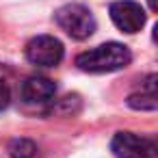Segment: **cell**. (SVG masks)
I'll return each mask as SVG.
<instances>
[{
  "label": "cell",
  "mask_w": 158,
  "mask_h": 158,
  "mask_svg": "<svg viewBox=\"0 0 158 158\" xmlns=\"http://www.w3.org/2000/svg\"><path fill=\"white\" fill-rule=\"evenodd\" d=\"M132 54L123 44L110 41V44H102L93 50H87L82 54H78L76 65L82 72L89 74H106V72H117L123 69L130 63Z\"/></svg>",
  "instance_id": "cell-1"
},
{
  "label": "cell",
  "mask_w": 158,
  "mask_h": 158,
  "mask_svg": "<svg viewBox=\"0 0 158 158\" xmlns=\"http://www.w3.org/2000/svg\"><path fill=\"white\" fill-rule=\"evenodd\" d=\"M54 18H56V24L69 37H74V39H87L95 31V18H93V13L85 5H78V2L61 7L54 13Z\"/></svg>",
  "instance_id": "cell-2"
},
{
  "label": "cell",
  "mask_w": 158,
  "mask_h": 158,
  "mask_svg": "<svg viewBox=\"0 0 158 158\" xmlns=\"http://www.w3.org/2000/svg\"><path fill=\"white\" fill-rule=\"evenodd\" d=\"M110 149L117 158H154L156 156V143L134 132H117L113 136Z\"/></svg>",
  "instance_id": "cell-3"
},
{
  "label": "cell",
  "mask_w": 158,
  "mask_h": 158,
  "mask_svg": "<svg viewBox=\"0 0 158 158\" xmlns=\"http://www.w3.org/2000/svg\"><path fill=\"white\" fill-rule=\"evenodd\" d=\"M26 59L39 67H54L63 61V44L52 35H39L28 41Z\"/></svg>",
  "instance_id": "cell-4"
},
{
  "label": "cell",
  "mask_w": 158,
  "mask_h": 158,
  "mask_svg": "<svg viewBox=\"0 0 158 158\" xmlns=\"http://www.w3.org/2000/svg\"><path fill=\"white\" fill-rule=\"evenodd\" d=\"M110 20L123 33H139L145 26V11L134 0H117L110 5Z\"/></svg>",
  "instance_id": "cell-5"
},
{
  "label": "cell",
  "mask_w": 158,
  "mask_h": 158,
  "mask_svg": "<svg viewBox=\"0 0 158 158\" xmlns=\"http://www.w3.org/2000/svg\"><path fill=\"white\" fill-rule=\"evenodd\" d=\"M22 100L26 104H46V102H52L54 95H56V85L50 80V78H44V76H31L22 82Z\"/></svg>",
  "instance_id": "cell-6"
},
{
  "label": "cell",
  "mask_w": 158,
  "mask_h": 158,
  "mask_svg": "<svg viewBox=\"0 0 158 158\" xmlns=\"http://www.w3.org/2000/svg\"><path fill=\"white\" fill-rule=\"evenodd\" d=\"M128 104L136 110H154L156 108V76H149L136 93L128 98Z\"/></svg>",
  "instance_id": "cell-7"
},
{
  "label": "cell",
  "mask_w": 158,
  "mask_h": 158,
  "mask_svg": "<svg viewBox=\"0 0 158 158\" xmlns=\"http://www.w3.org/2000/svg\"><path fill=\"white\" fill-rule=\"evenodd\" d=\"M9 154L11 158H35L37 145L28 139H13L9 143Z\"/></svg>",
  "instance_id": "cell-8"
},
{
  "label": "cell",
  "mask_w": 158,
  "mask_h": 158,
  "mask_svg": "<svg viewBox=\"0 0 158 158\" xmlns=\"http://www.w3.org/2000/svg\"><path fill=\"white\" fill-rule=\"evenodd\" d=\"M9 100H11V95H9L7 85H2V82H0V110H5V108L9 106Z\"/></svg>",
  "instance_id": "cell-9"
}]
</instances>
